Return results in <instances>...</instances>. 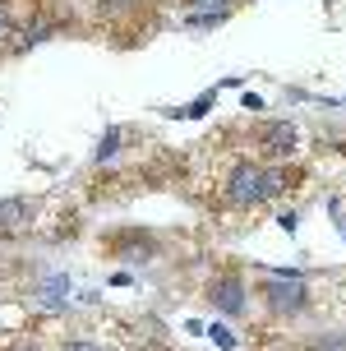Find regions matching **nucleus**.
<instances>
[{
	"label": "nucleus",
	"instance_id": "1",
	"mask_svg": "<svg viewBox=\"0 0 346 351\" xmlns=\"http://www.w3.org/2000/svg\"><path fill=\"white\" fill-rule=\"evenodd\" d=\"M295 176L300 171H282V167H263V162H236L226 171L222 194L231 208H259V204L277 199L286 185H295Z\"/></svg>",
	"mask_w": 346,
	"mask_h": 351
},
{
	"label": "nucleus",
	"instance_id": "2",
	"mask_svg": "<svg viewBox=\"0 0 346 351\" xmlns=\"http://www.w3.org/2000/svg\"><path fill=\"white\" fill-rule=\"evenodd\" d=\"M259 300L268 319H300L310 310V287L300 278H268L259 282Z\"/></svg>",
	"mask_w": 346,
	"mask_h": 351
},
{
	"label": "nucleus",
	"instance_id": "3",
	"mask_svg": "<svg viewBox=\"0 0 346 351\" xmlns=\"http://www.w3.org/2000/svg\"><path fill=\"white\" fill-rule=\"evenodd\" d=\"M203 300L226 319H240L245 305H249V282H245L240 268H222V273H212L203 287Z\"/></svg>",
	"mask_w": 346,
	"mask_h": 351
},
{
	"label": "nucleus",
	"instance_id": "4",
	"mask_svg": "<svg viewBox=\"0 0 346 351\" xmlns=\"http://www.w3.org/2000/svg\"><path fill=\"white\" fill-rule=\"evenodd\" d=\"M254 139H259V153H268V158H291L300 134H295L291 121H268V125H259Z\"/></svg>",
	"mask_w": 346,
	"mask_h": 351
},
{
	"label": "nucleus",
	"instance_id": "5",
	"mask_svg": "<svg viewBox=\"0 0 346 351\" xmlns=\"http://www.w3.org/2000/svg\"><path fill=\"white\" fill-rule=\"evenodd\" d=\"M97 14L106 23H143L153 14V0H97Z\"/></svg>",
	"mask_w": 346,
	"mask_h": 351
},
{
	"label": "nucleus",
	"instance_id": "6",
	"mask_svg": "<svg viewBox=\"0 0 346 351\" xmlns=\"http://www.w3.org/2000/svg\"><path fill=\"white\" fill-rule=\"evenodd\" d=\"M65 300H69V278H60V273L33 287V305H42V310H65Z\"/></svg>",
	"mask_w": 346,
	"mask_h": 351
},
{
	"label": "nucleus",
	"instance_id": "7",
	"mask_svg": "<svg viewBox=\"0 0 346 351\" xmlns=\"http://www.w3.org/2000/svg\"><path fill=\"white\" fill-rule=\"evenodd\" d=\"M28 222H33V204L28 199H0V236L28 227Z\"/></svg>",
	"mask_w": 346,
	"mask_h": 351
},
{
	"label": "nucleus",
	"instance_id": "8",
	"mask_svg": "<svg viewBox=\"0 0 346 351\" xmlns=\"http://www.w3.org/2000/svg\"><path fill=\"white\" fill-rule=\"evenodd\" d=\"M121 143H125V130H106L102 143H97V162H111L116 153H121Z\"/></svg>",
	"mask_w": 346,
	"mask_h": 351
},
{
	"label": "nucleus",
	"instance_id": "9",
	"mask_svg": "<svg viewBox=\"0 0 346 351\" xmlns=\"http://www.w3.org/2000/svg\"><path fill=\"white\" fill-rule=\"evenodd\" d=\"M305 351H346V333H319L305 342Z\"/></svg>",
	"mask_w": 346,
	"mask_h": 351
},
{
	"label": "nucleus",
	"instance_id": "10",
	"mask_svg": "<svg viewBox=\"0 0 346 351\" xmlns=\"http://www.w3.org/2000/svg\"><path fill=\"white\" fill-rule=\"evenodd\" d=\"M185 14H217V10H231V0H180Z\"/></svg>",
	"mask_w": 346,
	"mask_h": 351
},
{
	"label": "nucleus",
	"instance_id": "11",
	"mask_svg": "<svg viewBox=\"0 0 346 351\" xmlns=\"http://www.w3.org/2000/svg\"><path fill=\"white\" fill-rule=\"evenodd\" d=\"M226 19H231V10H217V14H190L185 23H190V28H217V23H226Z\"/></svg>",
	"mask_w": 346,
	"mask_h": 351
},
{
	"label": "nucleus",
	"instance_id": "12",
	"mask_svg": "<svg viewBox=\"0 0 346 351\" xmlns=\"http://www.w3.org/2000/svg\"><path fill=\"white\" fill-rule=\"evenodd\" d=\"M212 102H217V88H212V93H203V97H199V102H194L190 111H185V116H203V111H208Z\"/></svg>",
	"mask_w": 346,
	"mask_h": 351
},
{
	"label": "nucleus",
	"instance_id": "13",
	"mask_svg": "<svg viewBox=\"0 0 346 351\" xmlns=\"http://www.w3.org/2000/svg\"><path fill=\"white\" fill-rule=\"evenodd\" d=\"M60 351H102V347H97V342H88V337H69Z\"/></svg>",
	"mask_w": 346,
	"mask_h": 351
},
{
	"label": "nucleus",
	"instance_id": "14",
	"mask_svg": "<svg viewBox=\"0 0 346 351\" xmlns=\"http://www.w3.org/2000/svg\"><path fill=\"white\" fill-rule=\"evenodd\" d=\"M212 342H217V347H222V351H231V347H236V337L226 333V328H212Z\"/></svg>",
	"mask_w": 346,
	"mask_h": 351
},
{
	"label": "nucleus",
	"instance_id": "15",
	"mask_svg": "<svg viewBox=\"0 0 346 351\" xmlns=\"http://www.w3.org/2000/svg\"><path fill=\"white\" fill-rule=\"evenodd\" d=\"M10 33V14H5V5H0V37Z\"/></svg>",
	"mask_w": 346,
	"mask_h": 351
},
{
	"label": "nucleus",
	"instance_id": "16",
	"mask_svg": "<svg viewBox=\"0 0 346 351\" xmlns=\"http://www.w3.org/2000/svg\"><path fill=\"white\" fill-rule=\"evenodd\" d=\"M14 351H33V347H14Z\"/></svg>",
	"mask_w": 346,
	"mask_h": 351
}]
</instances>
